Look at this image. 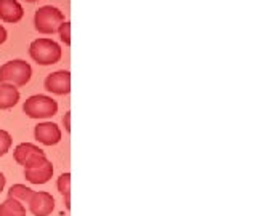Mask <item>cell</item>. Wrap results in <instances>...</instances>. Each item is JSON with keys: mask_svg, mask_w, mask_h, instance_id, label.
<instances>
[{"mask_svg": "<svg viewBox=\"0 0 257 216\" xmlns=\"http://www.w3.org/2000/svg\"><path fill=\"white\" fill-rule=\"evenodd\" d=\"M34 138L39 142L45 144V146H55V144H58L61 141V130L53 122H42L36 125Z\"/></svg>", "mask_w": 257, "mask_h": 216, "instance_id": "obj_7", "label": "cell"}, {"mask_svg": "<svg viewBox=\"0 0 257 216\" xmlns=\"http://www.w3.org/2000/svg\"><path fill=\"white\" fill-rule=\"evenodd\" d=\"M0 216H26V208L18 200L8 197L0 204Z\"/></svg>", "mask_w": 257, "mask_h": 216, "instance_id": "obj_12", "label": "cell"}, {"mask_svg": "<svg viewBox=\"0 0 257 216\" xmlns=\"http://www.w3.org/2000/svg\"><path fill=\"white\" fill-rule=\"evenodd\" d=\"M69 118H71V112H66L64 114V118H63V124H64V128H66V132L71 133V124H69Z\"/></svg>", "mask_w": 257, "mask_h": 216, "instance_id": "obj_17", "label": "cell"}, {"mask_svg": "<svg viewBox=\"0 0 257 216\" xmlns=\"http://www.w3.org/2000/svg\"><path fill=\"white\" fill-rule=\"evenodd\" d=\"M23 110L31 118H50L58 112V102L50 96L34 94L24 101Z\"/></svg>", "mask_w": 257, "mask_h": 216, "instance_id": "obj_3", "label": "cell"}, {"mask_svg": "<svg viewBox=\"0 0 257 216\" xmlns=\"http://www.w3.org/2000/svg\"><path fill=\"white\" fill-rule=\"evenodd\" d=\"M5 182H7V178H5V174L0 172V194H2V190L5 189Z\"/></svg>", "mask_w": 257, "mask_h": 216, "instance_id": "obj_19", "label": "cell"}, {"mask_svg": "<svg viewBox=\"0 0 257 216\" xmlns=\"http://www.w3.org/2000/svg\"><path fill=\"white\" fill-rule=\"evenodd\" d=\"M34 192L36 190H32L31 188L24 186V184H13V186L8 189V197L18 200V202H21V204H28Z\"/></svg>", "mask_w": 257, "mask_h": 216, "instance_id": "obj_13", "label": "cell"}, {"mask_svg": "<svg viewBox=\"0 0 257 216\" xmlns=\"http://www.w3.org/2000/svg\"><path fill=\"white\" fill-rule=\"evenodd\" d=\"M32 77L31 64L23 60H13L0 66V84L24 86Z\"/></svg>", "mask_w": 257, "mask_h": 216, "instance_id": "obj_2", "label": "cell"}, {"mask_svg": "<svg viewBox=\"0 0 257 216\" xmlns=\"http://www.w3.org/2000/svg\"><path fill=\"white\" fill-rule=\"evenodd\" d=\"M29 56L40 66H52L61 60V46L52 38H36L29 46Z\"/></svg>", "mask_w": 257, "mask_h": 216, "instance_id": "obj_1", "label": "cell"}, {"mask_svg": "<svg viewBox=\"0 0 257 216\" xmlns=\"http://www.w3.org/2000/svg\"><path fill=\"white\" fill-rule=\"evenodd\" d=\"M26 2H37V0H26Z\"/></svg>", "mask_w": 257, "mask_h": 216, "instance_id": "obj_20", "label": "cell"}, {"mask_svg": "<svg viewBox=\"0 0 257 216\" xmlns=\"http://www.w3.org/2000/svg\"><path fill=\"white\" fill-rule=\"evenodd\" d=\"M24 16V10L18 0H0V20L8 24L18 22Z\"/></svg>", "mask_w": 257, "mask_h": 216, "instance_id": "obj_8", "label": "cell"}, {"mask_svg": "<svg viewBox=\"0 0 257 216\" xmlns=\"http://www.w3.org/2000/svg\"><path fill=\"white\" fill-rule=\"evenodd\" d=\"M37 152H42V149L34 146V144H31V142H21L20 146H16V149L13 152V158L16 160V164H18V165H23L24 166L26 160L31 156L37 154Z\"/></svg>", "mask_w": 257, "mask_h": 216, "instance_id": "obj_11", "label": "cell"}, {"mask_svg": "<svg viewBox=\"0 0 257 216\" xmlns=\"http://www.w3.org/2000/svg\"><path fill=\"white\" fill-rule=\"evenodd\" d=\"M53 176V165L50 160H47L44 165L31 170H24V178L32 184H45L52 180Z\"/></svg>", "mask_w": 257, "mask_h": 216, "instance_id": "obj_9", "label": "cell"}, {"mask_svg": "<svg viewBox=\"0 0 257 216\" xmlns=\"http://www.w3.org/2000/svg\"><path fill=\"white\" fill-rule=\"evenodd\" d=\"M56 188H58L60 194L64 197V204L66 208H71V173H63L58 181H56Z\"/></svg>", "mask_w": 257, "mask_h": 216, "instance_id": "obj_14", "label": "cell"}, {"mask_svg": "<svg viewBox=\"0 0 257 216\" xmlns=\"http://www.w3.org/2000/svg\"><path fill=\"white\" fill-rule=\"evenodd\" d=\"M44 86L47 92L53 94H68L71 93V72L56 70L45 77Z\"/></svg>", "mask_w": 257, "mask_h": 216, "instance_id": "obj_5", "label": "cell"}, {"mask_svg": "<svg viewBox=\"0 0 257 216\" xmlns=\"http://www.w3.org/2000/svg\"><path fill=\"white\" fill-rule=\"evenodd\" d=\"M20 101V90L12 84H0V109H12Z\"/></svg>", "mask_w": 257, "mask_h": 216, "instance_id": "obj_10", "label": "cell"}, {"mask_svg": "<svg viewBox=\"0 0 257 216\" xmlns=\"http://www.w3.org/2000/svg\"><path fill=\"white\" fill-rule=\"evenodd\" d=\"M58 34L64 45H71V22L64 21L58 29Z\"/></svg>", "mask_w": 257, "mask_h": 216, "instance_id": "obj_16", "label": "cell"}, {"mask_svg": "<svg viewBox=\"0 0 257 216\" xmlns=\"http://www.w3.org/2000/svg\"><path fill=\"white\" fill-rule=\"evenodd\" d=\"M63 22V12L52 5L40 6L34 14V26L40 34H55V32H58Z\"/></svg>", "mask_w": 257, "mask_h": 216, "instance_id": "obj_4", "label": "cell"}, {"mask_svg": "<svg viewBox=\"0 0 257 216\" xmlns=\"http://www.w3.org/2000/svg\"><path fill=\"white\" fill-rule=\"evenodd\" d=\"M12 142H13L12 134L8 133L7 130H0V157L5 156L7 152L10 150Z\"/></svg>", "mask_w": 257, "mask_h": 216, "instance_id": "obj_15", "label": "cell"}, {"mask_svg": "<svg viewBox=\"0 0 257 216\" xmlns=\"http://www.w3.org/2000/svg\"><path fill=\"white\" fill-rule=\"evenodd\" d=\"M7 37H8V34H7V29L2 26V24H0V45L7 42Z\"/></svg>", "mask_w": 257, "mask_h": 216, "instance_id": "obj_18", "label": "cell"}, {"mask_svg": "<svg viewBox=\"0 0 257 216\" xmlns=\"http://www.w3.org/2000/svg\"><path fill=\"white\" fill-rule=\"evenodd\" d=\"M28 206L34 216H50L55 210V198L48 192H34Z\"/></svg>", "mask_w": 257, "mask_h": 216, "instance_id": "obj_6", "label": "cell"}]
</instances>
